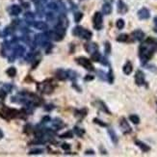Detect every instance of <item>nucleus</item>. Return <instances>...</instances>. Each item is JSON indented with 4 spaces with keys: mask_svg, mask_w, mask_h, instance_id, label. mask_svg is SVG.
<instances>
[{
    "mask_svg": "<svg viewBox=\"0 0 157 157\" xmlns=\"http://www.w3.org/2000/svg\"><path fill=\"white\" fill-rule=\"evenodd\" d=\"M76 62L78 63L80 66L84 67L86 70H91V71L95 70L94 66L92 65V62L90 61L89 59H87V58H85V57H78V58H76Z\"/></svg>",
    "mask_w": 157,
    "mask_h": 157,
    "instance_id": "nucleus-1",
    "label": "nucleus"
},
{
    "mask_svg": "<svg viewBox=\"0 0 157 157\" xmlns=\"http://www.w3.org/2000/svg\"><path fill=\"white\" fill-rule=\"evenodd\" d=\"M102 21H103V18H102V15L98 12H96L93 18V22H94V27L96 28V30H100L102 28Z\"/></svg>",
    "mask_w": 157,
    "mask_h": 157,
    "instance_id": "nucleus-2",
    "label": "nucleus"
},
{
    "mask_svg": "<svg viewBox=\"0 0 157 157\" xmlns=\"http://www.w3.org/2000/svg\"><path fill=\"white\" fill-rule=\"evenodd\" d=\"M135 83L137 86H143L146 81H145V73L142 70H138L135 73Z\"/></svg>",
    "mask_w": 157,
    "mask_h": 157,
    "instance_id": "nucleus-3",
    "label": "nucleus"
},
{
    "mask_svg": "<svg viewBox=\"0 0 157 157\" xmlns=\"http://www.w3.org/2000/svg\"><path fill=\"white\" fill-rule=\"evenodd\" d=\"M120 126H121V129L122 130L123 132V134H128V133H130L131 132V127L130 125L128 124V122L126 121V119L125 118H121V120H120Z\"/></svg>",
    "mask_w": 157,
    "mask_h": 157,
    "instance_id": "nucleus-4",
    "label": "nucleus"
},
{
    "mask_svg": "<svg viewBox=\"0 0 157 157\" xmlns=\"http://www.w3.org/2000/svg\"><path fill=\"white\" fill-rule=\"evenodd\" d=\"M84 47H85L86 51L88 53H90V54H92V53L96 52V51L98 50V45L96 43H88V44H85Z\"/></svg>",
    "mask_w": 157,
    "mask_h": 157,
    "instance_id": "nucleus-5",
    "label": "nucleus"
},
{
    "mask_svg": "<svg viewBox=\"0 0 157 157\" xmlns=\"http://www.w3.org/2000/svg\"><path fill=\"white\" fill-rule=\"evenodd\" d=\"M132 37L134 38V40H136V41H143L144 40V38H145V33L142 31V30H135V31H133L132 32Z\"/></svg>",
    "mask_w": 157,
    "mask_h": 157,
    "instance_id": "nucleus-6",
    "label": "nucleus"
},
{
    "mask_svg": "<svg viewBox=\"0 0 157 157\" xmlns=\"http://www.w3.org/2000/svg\"><path fill=\"white\" fill-rule=\"evenodd\" d=\"M43 85V88H42V93H44V94H46V95H49V94H51L53 92V90H54V88L53 86L50 84V83H46V82H44V84H42Z\"/></svg>",
    "mask_w": 157,
    "mask_h": 157,
    "instance_id": "nucleus-7",
    "label": "nucleus"
},
{
    "mask_svg": "<svg viewBox=\"0 0 157 157\" xmlns=\"http://www.w3.org/2000/svg\"><path fill=\"white\" fill-rule=\"evenodd\" d=\"M56 77L59 79V80H66V79L69 77L68 75V71H66L63 69H60L56 71Z\"/></svg>",
    "mask_w": 157,
    "mask_h": 157,
    "instance_id": "nucleus-8",
    "label": "nucleus"
},
{
    "mask_svg": "<svg viewBox=\"0 0 157 157\" xmlns=\"http://www.w3.org/2000/svg\"><path fill=\"white\" fill-rule=\"evenodd\" d=\"M135 144H136V146H138V147L141 148V150H142L143 152H148V151L150 150L149 146H148V145H147V144H145V143H143L142 141L135 140Z\"/></svg>",
    "mask_w": 157,
    "mask_h": 157,
    "instance_id": "nucleus-9",
    "label": "nucleus"
},
{
    "mask_svg": "<svg viewBox=\"0 0 157 157\" xmlns=\"http://www.w3.org/2000/svg\"><path fill=\"white\" fill-rule=\"evenodd\" d=\"M132 70H133V66H132L131 62L127 61L126 63H125V65L123 66V68H122V71H123V73H124V74L129 75V74H131Z\"/></svg>",
    "mask_w": 157,
    "mask_h": 157,
    "instance_id": "nucleus-10",
    "label": "nucleus"
},
{
    "mask_svg": "<svg viewBox=\"0 0 157 157\" xmlns=\"http://www.w3.org/2000/svg\"><path fill=\"white\" fill-rule=\"evenodd\" d=\"M138 17L141 19H147L149 18V11L147 8H143L138 12Z\"/></svg>",
    "mask_w": 157,
    "mask_h": 157,
    "instance_id": "nucleus-11",
    "label": "nucleus"
},
{
    "mask_svg": "<svg viewBox=\"0 0 157 157\" xmlns=\"http://www.w3.org/2000/svg\"><path fill=\"white\" fill-rule=\"evenodd\" d=\"M92 36H93V34H92V32L91 31H89V30H87V29H82V31H81V33H80V35H79V37H81L82 39H85V40H90L91 38H92Z\"/></svg>",
    "mask_w": 157,
    "mask_h": 157,
    "instance_id": "nucleus-12",
    "label": "nucleus"
},
{
    "mask_svg": "<svg viewBox=\"0 0 157 157\" xmlns=\"http://www.w3.org/2000/svg\"><path fill=\"white\" fill-rule=\"evenodd\" d=\"M118 6H119V12H120L121 14H124V13L127 12V7H126V5L122 2V0H119Z\"/></svg>",
    "mask_w": 157,
    "mask_h": 157,
    "instance_id": "nucleus-13",
    "label": "nucleus"
},
{
    "mask_svg": "<svg viewBox=\"0 0 157 157\" xmlns=\"http://www.w3.org/2000/svg\"><path fill=\"white\" fill-rule=\"evenodd\" d=\"M35 28L39 29V30H46L47 29V24L44 22V21H38L34 24Z\"/></svg>",
    "mask_w": 157,
    "mask_h": 157,
    "instance_id": "nucleus-14",
    "label": "nucleus"
},
{
    "mask_svg": "<svg viewBox=\"0 0 157 157\" xmlns=\"http://www.w3.org/2000/svg\"><path fill=\"white\" fill-rule=\"evenodd\" d=\"M100 59H101V55H100V53L98 52V50L91 54V60H92V61L99 62L100 61Z\"/></svg>",
    "mask_w": 157,
    "mask_h": 157,
    "instance_id": "nucleus-15",
    "label": "nucleus"
},
{
    "mask_svg": "<svg viewBox=\"0 0 157 157\" xmlns=\"http://www.w3.org/2000/svg\"><path fill=\"white\" fill-rule=\"evenodd\" d=\"M24 52H25V48L23 46H21V45L17 46L16 49H15V55L16 56H22Z\"/></svg>",
    "mask_w": 157,
    "mask_h": 157,
    "instance_id": "nucleus-16",
    "label": "nucleus"
},
{
    "mask_svg": "<svg viewBox=\"0 0 157 157\" xmlns=\"http://www.w3.org/2000/svg\"><path fill=\"white\" fill-rule=\"evenodd\" d=\"M53 125H54L57 129H60V128H62V127H64V126H65V124L63 123V121H62L61 119H58V118H56V119L54 120Z\"/></svg>",
    "mask_w": 157,
    "mask_h": 157,
    "instance_id": "nucleus-17",
    "label": "nucleus"
},
{
    "mask_svg": "<svg viewBox=\"0 0 157 157\" xmlns=\"http://www.w3.org/2000/svg\"><path fill=\"white\" fill-rule=\"evenodd\" d=\"M108 133H109V135L111 137V140H112V142L115 145L118 144V137H117V134L115 133V131L113 129H108Z\"/></svg>",
    "mask_w": 157,
    "mask_h": 157,
    "instance_id": "nucleus-18",
    "label": "nucleus"
},
{
    "mask_svg": "<svg viewBox=\"0 0 157 157\" xmlns=\"http://www.w3.org/2000/svg\"><path fill=\"white\" fill-rule=\"evenodd\" d=\"M102 11H103V13H104L105 15H110L111 12H112L111 5L108 4V3H105L104 5H103V7H102Z\"/></svg>",
    "mask_w": 157,
    "mask_h": 157,
    "instance_id": "nucleus-19",
    "label": "nucleus"
},
{
    "mask_svg": "<svg viewBox=\"0 0 157 157\" xmlns=\"http://www.w3.org/2000/svg\"><path fill=\"white\" fill-rule=\"evenodd\" d=\"M128 38H129V37H128L127 34H121V35L118 36L117 41L120 42V43H125V42L128 41Z\"/></svg>",
    "mask_w": 157,
    "mask_h": 157,
    "instance_id": "nucleus-20",
    "label": "nucleus"
},
{
    "mask_svg": "<svg viewBox=\"0 0 157 157\" xmlns=\"http://www.w3.org/2000/svg\"><path fill=\"white\" fill-rule=\"evenodd\" d=\"M20 12H21L20 7H18V6H17V5H14V6L11 8V14L14 15V16H18Z\"/></svg>",
    "mask_w": 157,
    "mask_h": 157,
    "instance_id": "nucleus-21",
    "label": "nucleus"
},
{
    "mask_svg": "<svg viewBox=\"0 0 157 157\" xmlns=\"http://www.w3.org/2000/svg\"><path fill=\"white\" fill-rule=\"evenodd\" d=\"M98 104H99V108L103 111V112H105V113H107V114H109V115H111V112H110V110L108 109V107L106 106V104H105L103 101H98Z\"/></svg>",
    "mask_w": 157,
    "mask_h": 157,
    "instance_id": "nucleus-22",
    "label": "nucleus"
},
{
    "mask_svg": "<svg viewBox=\"0 0 157 157\" xmlns=\"http://www.w3.org/2000/svg\"><path fill=\"white\" fill-rule=\"evenodd\" d=\"M129 120L131 122H133L134 124H139L140 123V118L137 115H130L129 116Z\"/></svg>",
    "mask_w": 157,
    "mask_h": 157,
    "instance_id": "nucleus-23",
    "label": "nucleus"
},
{
    "mask_svg": "<svg viewBox=\"0 0 157 157\" xmlns=\"http://www.w3.org/2000/svg\"><path fill=\"white\" fill-rule=\"evenodd\" d=\"M7 74L9 75L10 77H14V76H16V74H17V70H16V68H14V67L9 68V69L7 70Z\"/></svg>",
    "mask_w": 157,
    "mask_h": 157,
    "instance_id": "nucleus-24",
    "label": "nucleus"
},
{
    "mask_svg": "<svg viewBox=\"0 0 157 157\" xmlns=\"http://www.w3.org/2000/svg\"><path fill=\"white\" fill-rule=\"evenodd\" d=\"M104 52L106 55H109L111 53V44L109 42H105L104 44Z\"/></svg>",
    "mask_w": 157,
    "mask_h": 157,
    "instance_id": "nucleus-25",
    "label": "nucleus"
},
{
    "mask_svg": "<svg viewBox=\"0 0 157 157\" xmlns=\"http://www.w3.org/2000/svg\"><path fill=\"white\" fill-rule=\"evenodd\" d=\"M116 26L118 29H120V30H122V28L124 27V20L122 19V18H120V19H118L117 20V22H116Z\"/></svg>",
    "mask_w": 157,
    "mask_h": 157,
    "instance_id": "nucleus-26",
    "label": "nucleus"
},
{
    "mask_svg": "<svg viewBox=\"0 0 157 157\" xmlns=\"http://www.w3.org/2000/svg\"><path fill=\"white\" fill-rule=\"evenodd\" d=\"M73 130H74V133H75L77 136H79V137H81V136L84 134V132H85V131L83 130V129L79 128V127H77V126H75V127L73 128Z\"/></svg>",
    "mask_w": 157,
    "mask_h": 157,
    "instance_id": "nucleus-27",
    "label": "nucleus"
},
{
    "mask_svg": "<svg viewBox=\"0 0 157 157\" xmlns=\"http://www.w3.org/2000/svg\"><path fill=\"white\" fill-rule=\"evenodd\" d=\"M108 82L110 83V84H112L114 82V73H113V70L112 69H110L109 70V73H108Z\"/></svg>",
    "mask_w": 157,
    "mask_h": 157,
    "instance_id": "nucleus-28",
    "label": "nucleus"
},
{
    "mask_svg": "<svg viewBox=\"0 0 157 157\" xmlns=\"http://www.w3.org/2000/svg\"><path fill=\"white\" fill-rule=\"evenodd\" d=\"M43 152H44V150H43L42 148H35V149L30 150V151H29V154H30V155H32V154H41V153H43Z\"/></svg>",
    "mask_w": 157,
    "mask_h": 157,
    "instance_id": "nucleus-29",
    "label": "nucleus"
},
{
    "mask_svg": "<svg viewBox=\"0 0 157 157\" xmlns=\"http://www.w3.org/2000/svg\"><path fill=\"white\" fill-rule=\"evenodd\" d=\"M72 136H73L72 131H68V132L63 133L60 137H61V138H72Z\"/></svg>",
    "mask_w": 157,
    "mask_h": 157,
    "instance_id": "nucleus-30",
    "label": "nucleus"
},
{
    "mask_svg": "<svg viewBox=\"0 0 157 157\" xmlns=\"http://www.w3.org/2000/svg\"><path fill=\"white\" fill-rule=\"evenodd\" d=\"M82 27H80V26H77L76 28H74L73 29V32H72V34L74 36H78L79 37V35H80V33H81V31H82Z\"/></svg>",
    "mask_w": 157,
    "mask_h": 157,
    "instance_id": "nucleus-31",
    "label": "nucleus"
},
{
    "mask_svg": "<svg viewBox=\"0 0 157 157\" xmlns=\"http://www.w3.org/2000/svg\"><path fill=\"white\" fill-rule=\"evenodd\" d=\"M94 122L96 123V124H98V125H100V126H102V127H106L107 126V123H105L103 122L102 121H100V120H98V119H94Z\"/></svg>",
    "mask_w": 157,
    "mask_h": 157,
    "instance_id": "nucleus-32",
    "label": "nucleus"
},
{
    "mask_svg": "<svg viewBox=\"0 0 157 157\" xmlns=\"http://www.w3.org/2000/svg\"><path fill=\"white\" fill-rule=\"evenodd\" d=\"M82 18H83V14H81V13H77L76 15H74V20L76 22H79L82 19Z\"/></svg>",
    "mask_w": 157,
    "mask_h": 157,
    "instance_id": "nucleus-33",
    "label": "nucleus"
},
{
    "mask_svg": "<svg viewBox=\"0 0 157 157\" xmlns=\"http://www.w3.org/2000/svg\"><path fill=\"white\" fill-rule=\"evenodd\" d=\"M7 96V93H6V91H4V90H0V99H4L5 97Z\"/></svg>",
    "mask_w": 157,
    "mask_h": 157,
    "instance_id": "nucleus-34",
    "label": "nucleus"
},
{
    "mask_svg": "<svg viewBox=\"0 0 157 157\" xmlns=\"http://www.w3.org/2000/svg\"><path fill=\"white\" fill-rule=\"evenodd\" d=\"M84 79H85V81H92V80L95 79V76H93V75H86Z\"/></svg>",
    "mask_w": 157,
    "mask_h": 157,
    "instance_id": "nucleus-35",
    "label": "nucleus"
},
{
    "mask_svg": "<svg viewBox=\"0 0 157 157\" xmlns=\"http://www.w3.org/2000/svg\"><path fill=\"white\" fill-rule=\"evenodd\" d=\"M62 148L65 149V150H69L70 148V146L69 144H63V145H62Z\"/></svg>",
    "mask_w": 157,
    "mask_h": 157,
    "instance_id": "nucleus-36",
    "label": "nucleus"
},
{
    "mask_svg": "<svg viewBox=\"0 0 157 157\" xmlns=\"http://www.w3.org/2000/svg\"><path fill=\"white\" fill-rule=\"evenodd\" d=\"M85 154H86V155H89V154L94 155V154H95V151L92 150V149H91V150H86V151H85Z\"/></svg>",
    "mask_w": 157,
    "mask_h": 157,
    "instance_id": "nucleus-37",
    "label": "nucleus"
},
{
    "mask_svg": "<svg viewBox=\"0 0 157 157\" xmlns=\"http://www.w3.org/2000/svg\"><path fill=\"white\" fill-rule=\"evenodd\" d=\"M50 121V118L48 117V116H46V117H44V119H43V122H47Z\"/></svg>",
    "mask_w": 157,
    "mask_h": 157,
    "instance_id": "nucleus-38",
    "label": "nucleus"
},
{
    "mask_svg": "<svg viewBox=\"0 0 157 157\" xmlns=\"http://www.w3.org/2000/svg\"><path fill=\"white\" fill-rule=\"evenodd\" d=\"M2 138H3V132L0 129V139H2Z\"/></svg>",
    "mask_w": 157,
    "mask_h": 157,
    "instance_id": "nucleus-39",
    "label": "nucleus"
},
{
    "mask_svg": "<svg viewBox=\"0 0 157 157\" xmlns=\"http://www.w3.org/2000/svg\"><path fill=\"white\" fill-rule=\"evenodd\" d=\"M155 22H156V23H157V18H155Z\"/></svg>",
    "mask_w": 157,
    "mask_h": 157,
    "instance_id": "nucleus-40",
    "label": "nucleus"
},
{
    "mask_svg": "<svg viewBox=\"0 0 157 157\" xmlns=\"http://www.w3.org/2000/svg\"><path fill=\"white\" fill-rule=\"evenodd\" d=\"M33 1H37V0H33Z\"/></svg>",
    "mask_w": 157,
    "mask_h": 157,
    "instance_id": "nucleus-41",
    "label": "nucleus"
}]
</instances>
